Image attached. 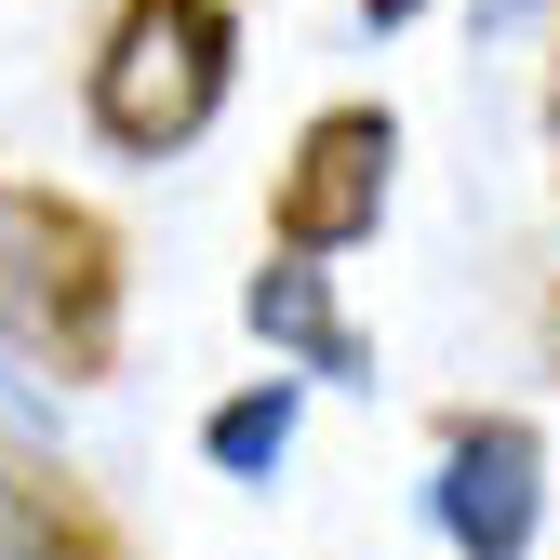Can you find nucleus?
<instances>
[{
    "label": "nucleus",
    "mask_w": 560,
    "mask_h": 560,
    "mask_svg": "<svg viewBox=\"0 0 560 560\" xmlns=\"http://www.w3.org/2000/svg\"><path fill=\"white\" fill-rule=\"evenodd\" d=\"M241 320H254L294 374H320V387H374V347H361V320L334 307V280H320V267H294V254L254 267V280H241Z\"/></svg>",
    "instance_id": "nucleus-5"
},
{
    "label": "nucleus",
    "mask_w": 560,
    "mask_h": 560,
    "mask_svg": "<svg viewBox=\"0 0 560 560\" xmlns=\"http://www.w3.org/2000/svg\"><path fill=\"white\" fill-rule=\"evenodd\" d=\"M361 14H374V27H400V14H413V0H361Z\"/></svg>",
    "instance_id": "nucleus-8"
},
{
    "label": "nucleus",
    "mask_w": 560,
    "mask_h": 560,
    "mask_svg": "<svg viewBox=\"0 0 560 560\" xmlns=\"http://www.w3.org/2000/svg\"><path fill=\"white\" fill-rule=\"evenodd\" d=\"M200 441H214V467L228 480H267L280 454H294V374H267V387H241L228 413H214V428H200Z\"/></svg>",
    "instance_id": "nucleus-7"
},
{
    "label": "nucleus",
    "mask_w": 560,
    "mask_h": 560,
    "mask_svg": "<svg viewBox=\"0 0 560 560\" xmlns=\"http://www.w3.org/2000/svg\"><path fill=\"white\" fill-rule=\"evenodd\" d=\"M387 174H400V120H387V107H320V120L294 133V161H280V200H267L280 254L320 267V254H347V241H374Z\"/></svg>",
    "instance_id": "nucleus-3"
},
{
    "label": "nucleus",
    "mask_w": 560,
    "mask_h": 560,
    "mask_svg": "<svg viewBox=\"0 0 560 560\" xmlns=\"http://www.w3.org/2000/svg\"><path fill=\"white\" fill-rule=\"evenodd\" d=\"M228 81H241V14L228 0H120L107 40H94L81 107H94V133L120 161H174V148L214 133Z\"/></svg>",
    "instance_id": "nucleus-2"
},
{
    "label": "nucleus",
    "mask_w": 560,
    "mask_h": 560,
    "mask_svg": "<svg viewBox=\"0 0 560 560\" xmlns=\"http://www.w3.org/2000/svg\"><path fill=\"white\" fill-rule=\"evenodd\" d=\"M428 521L454 534V560H521L547 521V441L521 413H454L441 428V480H428Z\"/></svg>",
    "instance_id": "nucleus-4"
},
{
    "label": "nucleus",
    "mask_w": 560,
    "mask_h": 560,
    "mask_svg": "<svg viewBox=\"0 0 560 560\" xmlns=\"http://www.w3.org/2000/svg\"><path fill=\"white\" fill-rule=\"evenodd\" d=\"M0 560H133V547H120V521L67 467H40V454L0 441Z\"/></svg>",
    "instance_id": "nucleus-6"
},
{
    "label": "nucleus",
    "mask_w": 560,
    "mask_h": 560,
    "mask_svg": "<svg viewBox=\"0 0 560 560\" xmlns=\"http://www.w3.org/2000/svg\"><path fill=\"white\" fill-rule=\"evenodd\" d=\"M0 347L54 387H107L120 361V228L67 187L0 174Z\"/></svg>",
    "instance_id": "nucleus-1"
},
{
    "label": "nucleus",
    "mask_w": 560,
    "mask_h": 560,
    "mask_svg": "<svg viewBox=\"0 0 560 560\" xmlns=\"http://www.w3.org/2000/svg\"><path fill=\"white\" fill-rule=\"evenodd\" d=\"M547 133H560V94H547Z\"/></svg>",
    "instance_id": "nucleus-10"
},
{
    "label": "nucleus",
    "mask_w": 560,
    "mask_h": 560,
    "mask_svg": "<svg viewBox=\"0 0 560 560\" xmlns=\"http://www.w3.org/2000/svg\"><path fill=\"white\" fill-rule=\"evenodd\" d=\"M547 374H560V294H547Z\"/></svg>",
    "instance_id": "nucleus-9"
}]
</instances>
